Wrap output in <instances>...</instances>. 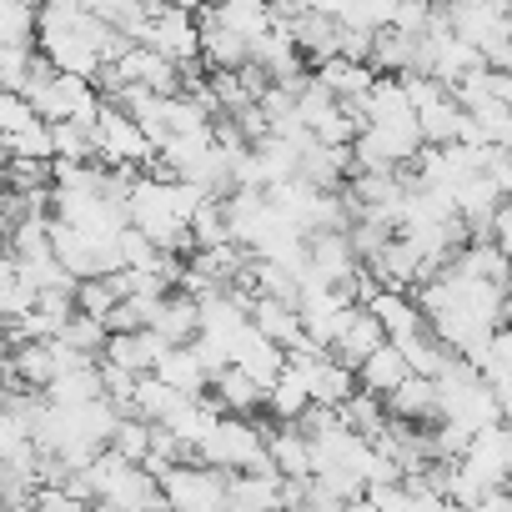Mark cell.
<instances>
[{
    "label": "cell",
    "instance_id": "45",
    "mask_svg": "<svg viewBox=\"0 0 512 512\" xmlns=\"http://www.w3.org/2000/svg\"><path fill=\"white\" fill-rule=\"evenodd\" d=\"M201 6H206V0H201Z\"/></svg>",
    "mask_w": 512,
    "mask_h": 512
},
{
    "label": "cell",
    "instance_id": "30",
    "mask_svg": "<svg viewBox=\"0 0 512 512\" xmlns=\"http://www.w3.org/2000/svg\"><path fill=\"white\" fill-rule=\"evenodd\" d=\"M106 337H111V327H106L101 317H86V312H76V317L66 322V332H61L56 342H66L71 352H81V357L101 362V352H106Z\"/></svg>",
    "mask_w": 512,
    "mask_h": 512
},
{
    "label": "cell",
    "instance_id": "28",
    "mask_svg": "<svg viewBox=\"0 0 512 512\" xmlns=\"http://www.w3.org/2000/svg\"><path fill=\"white\" fill-rule=\"evenodd\" d=\"M267 407H272V417L277 422H297L307 407H312V397H307V382H302V372L287 362V372L267 387Z\"/></svg>",
    "mask_w": 512,
    "mask_h": 512
},
{
    "label": "cell",
    "instance_id": "19",
    "mask_svg": "<svg viewBox=\"0 0 512 512\" xmlns=\"http://www.w3.org/2000/svg\"><path fill=\"white\" fill-rule=\"evenodd\" d=\"M267 457H272L277 477H287V482H307L312 477V442L292 422H277V432H267Z\"/></svg>",
    "mask_w": 512,
    "mask_h": 512
},
{
    "label": "cell",
    "instance_id": "29",
    "mask_svg": "<svg viewBox=\"0 0 512 512\" xmlns=\"http://www.w3.org/2000/svg\"><path fill=\"white\" fill-rule=\"evenodd\" d=\"M342 412V422L362 437V442H377L382 432H387V407H382V397H372V392H357L347 407H337Z\"/></svg>",
    "mask_w": 512,
    "mask_h": 512
},
{
    "label": "cell",
    "instance_id": "43",
    "mask_svg": "<svg viewBox=\"0 0 512 512\" xmlns=\"http://www.w3.org/2000/svg\"><path fill=\"white\" fill-rule=\"evenodd\" d=\"M442 512H467V507H457V502H447V507H442Z\"/></svg>",
    "mask_w": 512,
    "mask_h": 512
},
{
    "label": "cell",
    "instance_id": "42",
    "mask_svg": "<svg viewBox=\"0 0 512 512\" xmlns=\"http://www.w3.org/2000/svg\"><path fill=\"white\" fill-rule=\"evenodd\" d=\"M342 512H377V507H372V497H357V502H347Z\"/></svg>",
    "mask_w": 512,
    "mask_h": 512
},
{
    "label": "cell",
    "instance_id": "34",
    "mask_svg": "<svg viewBox=\"0 0 512 512\" xmlns=\"http://www.w3.org/2000/svg\"><path fill=\"white\" fill-rule=\"evenodd\" d=\"M111 452H121L126 462H146L151 452V422L146 417H121L111 432Z\"/></svg>",
    "mask_w": 512,
    "mask_h": 512
},
{
    "label": "cell",
    "instance_id": "18",
    "mask_svg": "<svg viewBox=\"0 0 512 512\" xmlns=\"http://www.w3.org/2000/svg\"><path fill=\"white\" fill-rule=\"evenodd\" d=\"M407 377H412V367H407V357H402V347H397V342H382V347L357 367V387H362V392H372V397H392Z\"/></svg>",
    "mask_w": 512,
    "mask_h": 512
},
{
    "label": "cell",
    "instance_id": "11",
    "mask_svg": "<svg viewBox=\"0 0 512 512\" xmlns=\"http://www.w3.org/2000/svg\"><path fill=\"white\" fill-rule=\"evenodd\" d=\"M382 407H387V417H397V422H417V427H437L442 422V402H437V382L432 377H407L392 397H382Z\"/></svg>",
    "mask_w": 512,
    "mask_h": 512
},
{
    "label": "cell",
    "instance_id": "25",
    "mask_svg": "<svg viewBox=\"0 0 512 512\" xmlns=\"http://www.w3.org/2000/svg\"><path fill=\"white\" fill-rule=\"evenodd\" d=\"M156 377L171 382V387L186 392V397H201V392L211 387V372L201 367V357H196L191 342H186V347H166V357L156 362Z\"/></svg>",
    "mask_w": 512,
    "mask_h": 512
},
{
    "label": "cell",
    "instance_id": "3",
    "mask_svg": "<svg viewBox=\"0 0 512 512\" xmlns=\"http://www.w3.org/2000/svg\"><path fill=\"white\" fill-rule=\"evenodd\" d=\"M96 146H101V166H146L156 156V146L146 141V131L111 101H101L96 116Z\"/></svg>",
    "mask_w": 512,
    "mask_h": 512
},
{
    "label": "cell",
    "instance_id": "35",
    "mask_svg": "<svg viewBox=\"0 0 512 512\" xmlns=\"http://www.w3.org/2000/svg\"><path fill=\"white\" fill-rule=\"evenodd\" d=\"M0 181H11V191H41L51 181V161H31V156H11L0 166Z\"/></svg>",
    "mask_w": 512,
    "mask_h": 512
},
{
    "label": "cell",
    "instance_id": "15",
    "mask_svg": "<svg viewBox=\"0 0 512 512\" xmlns=\"http://www.w3.org/2000/svg\"><path fill=\"white\" fill-rule=\"evenodd\" d=\"M151 332H156L166 347H186V342H196V332H201V302H196L191 292H171V297H161V307H156V317H151Z\"/></svg>",
    "mask_w": 512,
    "mask_h": 512
},
{
    "label": "cell",
    "instance_id": "21",
    "mask_svg": "<svg viewBox=\"0 0 512 512\" xmlns=\"http://www.w3.org/2000/svg\"><path fill=\"white\" fill-rule=\"evenodd\" d=\"M317 81L337 96V101H347V106H362V96L372 91V81H377V71L367 66V61H347V56H332V61H322L317 66Z\"/></svg>",
    "mask_w": 512,
    "mask_h": 512
},
{
    "label": "cell",
    "instance_id": "13",
    "mask_svg": "<svg viewBox=\"0 0 512 512\" xmlns=\"http://www.w3.org/2000/svg\"><path fill=\"white\" fill-rule=\"evenodd\" d=\"M201 16H206V21H216L221 31L241 36V41H256V36H267V31H272V11H267V0H206Z\"/></svg>",
    "mask_w": 512,
    "mask_h": 512
},
{
    "label": "cell",
    "instance_id": "31",
    "mask_svg": "<svg viewBox=\"0 0 512 512\" xmlns=\"http://www.w3.org/2000/svg\"><path fill=\"white\" fill-rule=\"evenodd\" d=\"M231 241V226H226V196H211L196 216H191V251H206V246H221Z\"/></svg>",
    "mask_w": 512,
    "mask_h": 512
},
{
    "label": "cell",
    "instance_id": "39",
    "mask_svg": "<svg viewBox=\"0 0 512 512\" xmlns=\"http://www.w3.org/2000/svg\"><path fill=\"white\" fill-rule=\"evenodd\" d=\"M492 246L512 262V206H507V201H502V206H497V216H492Z\"/></svg>",
    "mask_w": 512,
    "mask_h": 512
},
{
    "label": "cell",
    "instance_id": "5",
    "mask_svg": "<svg viewBox=\"0 0 512 512\" xmlns=\"http://www.w3.org/2000/svg\"><path fill=\"white\" fill-rule=\"evenodd\" d=\"M367 267V277L377 282V287H392V292H407V287H422L427 282V256L417 251V241H407V236H392L372 262H362Z\"/></svg>",
    "mask_w": 512,
    "mask_h": 512
},
{
    "label": "cell",
    "instance_id": "10",
    "mask_svg": "<svg viewBox=\"0 0 512 512\" xmlns=\"http://www.w3.org/2000/svg\"><path fill=\"white\" fill-rule=\"evenodd\" d=\"M362 307L382 322V332H387V342H402V337H412V332H422L427 327V317H422V307L412 302V297H402V292H392V287H367V297H362Z\"/></svg>",
    "mask_w": 512,
    "mask_h": 512
},
{
    "label": "cell",
    "instance_id": "17",
    "mask_svg": "<svg viewBox=\"0 0 512 512\" xmlns=\"http://www.w3.org/2000/svg\"><path fill=\"white\" fill-rule=\"evenodd\" d=\"M382 342H387L382 322H377V317H372L367 307H357V312H352V322L342 327V337H337V342H332L327 352H332V357H337L342 367H352V372H357V367H362V362H367V357H372V352L382 347Z\"/></svg>",
    "mask_w": 512,
    "mask_h": 512
},
{
    "label": "cell",
    "instance_id": "14",
    "mask_svg": "<svg viewBox=\"0 0 512 512\" xmlns=\"http://www.w3.org/2000/svg\"><path fill=\"white\" fill-rule=\"evenodd\" d=\"M211 397H216V407L226 412V417H246V412H256V407H267V387L256 382L251 372H241L236 362L231 367H221L216 377H211V387H206Z\"/></svg>",
    "mask_w": 512,
    "mask_h": 512
},
{
    "label": "cell",
    "instance_id": "33",
    "mask_svg": "<svg viewBox=\"0 0 512 512\" xmlns=\"http://www.w3.org/2000/svg\"><path fill=\"white\" fill-rule=\"evenodd\" d=\"M6 151H11V156H31V161H56V136H51V121H31L26 131L6 136Z\"/></svg>",
    "mask_w": 512,
    "mask_h": 512
},
{
    "label": "cell",
    "instance_id": "22",
    "mask_svg": "<svg viewBox=\"0 0 512 512\" xmlns=\"http://www.w3.org/2000/svg\"><path fill=\"white\" fill-rule=\"evenodd\" d=\"M196 26H201V61H206V71H241V66L251 61V41L221 31V26L206 21L201 11H196Z\"/></svg>",
    "mask_w": 512,
    "mask_h": 512
},
{
    "label": "cell",
    "instance_id": "6",
    "mask_svg": "<svg viewBox=\"0 0 512 512\" xmlns=\"http://www.w3.org/2000/svg\"><path fill=\"white\" fill-rule=\"evenodd\" d=\"M297 312H302V332H307L317 347H332V342L342 337V327L352 322L357 302H347V297H337V292H327V287H312V292H302Z\"/></svg>",
    "mask_w": 512,
    "mask_h": 512
},
{
    "label": "cell",
    "instance_id": "26",
    "mask_svg": "<svg viewBox=\"0 0 512 512\" xmlns=\"http://www.w3.org/2000/svg\"><path fill=\"white\" fill-rule=\"evenodd\" d=\"M46 397H51L56 407H86V402H101V397H106L101 362H81V367L61 372V377L46 387Z\"/></svg>",
    "mask_w": 512,
    "mask_h": 512
},
{
    "label": "cell",
    "instance_id": "37",
    "mask_svg": "<svg viewBox=\"0 0 512 512\" xmlns=\"http://www.w3.org/2000/svg\"><path fill=\"white\" fill-rule=\"evenodd\" d=\"M31 121H41V116L31 111V101H26V96L0 91V136H16V131H26Z\"/></svg>",
    "mask_w": 512,
    "mask_h": 512
},
{
    "label": "cell",
    "instance_id": "2",
    "mask_svg": "<svg viewBox=\"0 0 512 512\" xmlns=\"http://www.w3.org/2000/svg\"><path fill=\"white\" fill-rule=\"evenodd\" d=\"M161 492L171 502V512H226V472L201 467V462H181L161 477Z\"/></svg>",
    "mask_w": 512,
    "mask_h": 512
},
{
    "label": "cell",
    "instance_id": "32",
    "mask_svg": "<svg viewBox=\"0 0 512 512\" xmlns=\"http://www.w3.org/2000/svg\"><path fill=\"white\" fill-rule=\"evenodd\" d=\"M36 51L31 46H0V91H26L31 86V76H36Z\"/></svg>",
    "mask_w": 512,
    "mask_h": 512
},
{
    "label": "cell",
    "instance_id": "36",
    "mask_svg": "<svg viewBox=\"0 0 512 512\" xmlns=\"http://www.w3.org/2000/svg\"><path fill=\"white\" fill-rule=\"evenodd\" d=\"M21 277H26L36 292H51V287H76V282L66 277V267L56 262V251H46V256H31V262H21Z\"/></svg>",
    "mask_w": 512,
    "mask_h": 512
},
{
    "label": "cell",
    "instance_id": "44",
    "mask_svg": "<svg viewBox=\"0 0 512 512\" xmlns=\"http://www.w3.org/2000/svg\"><path fill=\"white\" fill-rule=\"evenodd\" d=\"M437 6H452V0H437Z\"/></svg>",
    "mask_w": 512,
    "mask_h": 512
},
{
    "label": "cell",
    "instance_id": "40",
    "mask_svg": "<svg viewBox=\"0 0 512 512\" xmlns=\"http://www.w3.org/2000/svg\"><path fill=\"white\" fill-rule=\"evenodd\" d=\"M467 512H512V487H497V492H487L477 507H467Z\"/></svg>",
    "mask_w": 512,
    "mask_h": 512
},
{
    "label": "cell",
    "instance_id": "27",
    "mask_svg": "<svg viewBox=\"0 0 512 512\" xmlns=\"http://www.w3.org/2000/svg\"><path fill=\"white\" fill-rule=\"evenodd\" d=\"M417 131H422L427 146H452L457 131H462V106H457V96H437V101L417 106Z\"/></svg>",
    "mask_w": 512,
    "mask_h": 512
},
{
    "label": "cell",
    "instance_id": "4",
    "mask_svg": "<svg viewBox=\"0 0 512 512\" xmlns=\"http://www.w3.org/2000/svg\"><path fill=\"white\" fill-rule=\"evenodd\" d=\"M141 46H151V51H161L166 61L186 66V61H196V56H201V26H196V16H191V11L156 6V11L146 16Z\"/></svg>",
    "mask_w": 512,
    "mask_h": 512
},
{
    "label": "cell",
    "instance_id": "8",
    "mask_svg": "<svg viewBox=\"0 0 512 512\" xmlns=\"http://www.w3.org/2000/svg\"><path fill=\"white\" fill-rule=\"evenodd\" d=\"M116 66H121V76H126V81H136V86H151L156 96H181V86H186L181 66H176V61H166L161 51L141 46V41H136V46H131V51H126Z\"/></svg>",
    "mask_w": 512,
    "mask_h": 512
},
{
    "label": "cell",
    "instance_id": "7",
    "mask_svg": "<svg viewBox=\"0 0 512 512\" xmlns=\"http://www.w3.org/2000/svg\"><path fill=\"white\" fill-rule=\"evenodd\" d=\"M297 176L312 181L317 191H342L352 181V146H327L312 136L297 156Z\"/></svg>",
    "mask_w": 512,
    "mask_h": 512
},
{
    "label": "cell",
    "instance_id": "9",
    "mask_svg": "<svg viewBox=\"0 0 512 512\" xmlns=\"http://www.w3.org/2000/svg\"><path fill=\"white\" fill-rule=\"evenodd\" d=\"M231 362L241 367V372H251L256 382H262V387H272L282 372H287V352L272 342V337H262V332H256L251 322L236 332V347H231Z\"/></svg>",
    "mask_w": 512,
    "mask_h": 512
},
{
    "label": "cell",
    "instance_id": "16",
    "mask_svg": "<svg viewBox=\"0 0 512 512\" xmlns=\"http://www.w3.org/2000/svg\"><path fill=\"white\" fill-rule=\"evenodd\" d=\"M251 327L262 332V337H272L282 352H297V347L307 342L302 312H297L292 302H277V297H256V302H251Z\"/></svg>",
    "mask_w": 512,
    "mask_h": 512
},
{
    "label": "cell",
    "instance_id": "24",
    "mask_svg": "<svg viewBox=\"0 0 512 512\" xmlns=\"http://www.w3.org/2000/svg\"><path fill=\"white\" fill-rule=\"evenodd\" d=\"M186 392H176L171 382H161L156 372H141L136 377V397H131V412L126 417H146V422H171L181 412Z\"/></svg>",
    "mask_w": 512,
    "mask_h": 512
},
{
    "label": "cell",
    "instance_id": "1",
    "mask_svg": "<svg viewBox=\"0 0 512 512\" xmlns=\"http://www.w3.org/2000/svg\"><path fill=\"white\" fill-rule=\"evenodd\" d=\"M196 462L201 467H216V472H256V477H277L272 457H267V432L251 427L246 417H221L211 427V437L196 447Z\"/></svg>",
    "mask_w": 512,
    "mask_h": 512
},
{
    "label": "cell",
    "instance_id": "23",
    "mask_svg": "<svg viewBox=\"0 0 512 512\" xmlns=\"http://www.w3.org/2000/svg\"><path fill=\"white\" fill-rule=\"evenodd\" d=\"M452 267L462 277H477V282H492V287H507L512 292V262L492 246V241H467L457 256H452Z\"/></svg>",
    "mask_w": 512,
    "mask_h": 512
},
{
    "label": "cell",
    "instance_id": "38",
    "mask_svg": "<svg viewBox=\"0 0 512 512\" xmlns=\"http://www.w3.org/2000/svg\"><path fill=\"white\" fill-rule=\"evenodd\" d=\"M26 512H96V507L81 502V497H71L66 487H36V497H31Z\"/></svg>",
    "mask_w": 512,
    "mask_h": 512
},
{
    "label": "cell",
    "instance_id": "20",
    "mask_svg": "<svg viewBox=\"0 0 512 512\" xmlns=\"http://www.w3.org/2000/svg\"><path fill=\"white\" fill-rule=\"evenodd\" d=\"M342 36H347V26H342L337 16H322V11H312V16H302V21L292 26L297 51H302V56H312L317 66H322V61H332V56H342Z\"/></svg>",
    "mask_w": 512,
    "mask_h": 512
},
{
    "label": "cell",
    "instance_id": "12",
    "mask_svg": "<svg viewBox=\"0 0 512 512\" xmlns=\"http://www.w3.org/2000/svg\"><path fill=\"white\" fill-rule=\"evenodd\" d=\"M166 357V342L156 337V332H111L106 337V352H101V362L106 367H121V372H156V362Z\"/></svg>",
    "mask_w": 512,
    "mask_h": 512
},
{
    "label": "cell",
    "instance_id": "41",
    "mask_svg": "<svg viewBox=\"0 0 512 512\" xmlns=\"http://www.w3.org/2000/svg\"><path fill=\"white\" fill-rule=\"evenodd\" d=\"M161 6H171V11H201V0H161Z\"/></svg>",
    "mask_w": 512,
    "mask_h": 512
}]
</instances>
